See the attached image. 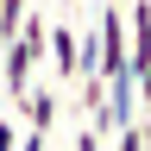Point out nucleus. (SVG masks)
Instances as JSON below:
<instances>
[{"instance_id": "nucleus-6", "label": "nucleus", "mask_w": 151, "mask_h": 151, "mask_svg": "<svg viewBox=\"0 0 151 151\" xmlns=\"http://www.w3.org/2000/svg\"><path fill=\"white\" fill-rule=\"evenodd\" d=\"M69 151H107V139L94 126H76V139H69Z\"/></svg>"}, {"instance_id": "nucleus-11", "label": "nucleus", "mask_w": 151, "mask_h": 151, "mask_svg": "<svg viewBox=\"0 0 151 151\" xmlns=\"http://www.w3.org/2000/svg\"><path fill=\"white\" fill-rule=\"evenodd\" d=\"M101 6H126V0H101Z\"/></svg>"}, {"instance_id": "nucleus-2", "label": "nucleus", "mask_w": 151, "mask_h": 151, "mask_svg": "<svg viewBox=\"0 0 151 151\" xmlns=\"http://www.w3.org/2000/svg\"><path fill=\"white\" fill-rule=\"evenodd\" d=\"M126 69H151V0H126Z\"/></svg>"}, {"instance_id": "nucleus-5", "label": "nucleus", "mask_w": 151, "mask_h": 151, "mask_svg": "<svg viewBox=\"0 0 151 151\" xmlns=\"http://www.w3.org/2000/svg\"><path fill=\"white\" fill-rule=\"evenodd\" d=\"M25 13H32V0H0V44H13V32L25 25Z\"/></svg>"}, {"instance_id": "nucleus-4", "label": "nucleus", "mask_w": 151, "mask_h": 151, "mask_svg": "<svg viewBox=\"0 0 151 151\" xmlns=\"http://www.w3.org/2000/svg\"><path fill=\"white\" fill-rule=\"evenodd\" d=\"M57 107H63V94H57V88H38V82L13 101V113L25 120V132H57Z\"/></svg>"}, {"instance_id": "nucleus-9", "label": "nucleus", "mask_w": 151, "mask_h": 151, "mask_svg": "<svg viewBox=\"0 0 151 151\" xmlns=\"http://www.w3.org/2000/svg\"><path fill=\"white\" fill-rule=\"evenodd\" d=\"M0 151H19V132H13V120L0 113Z\"/></svg>"}, {"instance_id": "nucleus-12", "label": "nucleus", "mask_w": 151, "mask_h": 151, "mask_svg": "<svg viewBox=\"0 0 151 151\" xmlns=\"http://www.w3.org/2000/svg\"><path fill=\"white\" fill-rule=\"evenodd\" d=\"M32 6H44V0H32Z\"/></svg>"}, {"instance_id": "nucleus-7", "label": "nucleus", "mask_w": 151, "mask_h": 151, "mask_svg": "<svg viewBox=\"0 0 151 151\" xmlns=\"http://www.w3.org/2000/svg\"><path fill=\"white\" fill-rule=\"evenodd\" d=\"M113 151H145V145H139V120H132V126H120V132H113Z\"/></svg>"}, {"instance_id": "nucleus-1", "label": "nucleus", "mask_w": 151, "mask_h": 151, "mask_svg": "<svg viewBox=\"0 0 151 151\" xmlns=\"http://www.w3.org/2000/svg\"><path fill=\"white\" fill-rule=\"evenodd\" d=\"M44 32H50V19L32 6V13H25V25L13 32V44H0V82H6V101H19V94L32 88L38 63H44Z\"/></svg>"}, {"instance_id": "nucleus-10", "label": "nucleus", "mask_w": 151, "mask_h": 151, "mask_svg": "<svg viewBox=\"0 0 151 151\" xmlns=\"http://www.w3.org/2000/svg\"><path fill=\"white\" fill-rule=\"evenodd\" d=\"M19 151H50V132H25V139H19Z\"/></svg>"}, {"instance_id": "nucleus-3", "label": "nucleus", "mask_w": 151, "mask_h": 151, "mask_svg": "<svg viewBox=\"0 0 151 151\" xmlns=\"http://www.w3.org/2000/svg\"><path fill=\"white\" fill-rule=\"evenodd\" d=\"M44 63L57 69V82L82 76V38H76V25H50L44 32Z\"/></svg>"}, {"instance_id": "nucleus-8", "label": "nucleus", "mask_w": 151, "mask_h": 151, "mask_svg": "<svg viewBox=\"0 0 151 151\" xmlns=\"http://www.w3.org/2000/svg\"><path fill=\"white\" fill-rule=\"evenodd\" d=\"M132 88H139V120H151V69L132 76Z\"/></svg>"}]
</instances>
